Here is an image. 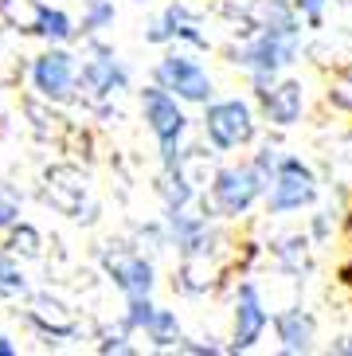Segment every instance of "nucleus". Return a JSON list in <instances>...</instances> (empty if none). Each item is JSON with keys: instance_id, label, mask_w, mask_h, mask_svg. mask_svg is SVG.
Returning <instances> with one entry per match:
<instances>
[{"instance_id": "obj_1", "label": "nucleus", "mask_w": 352, "mask_h": 356, "mask_svg": "<svg viewBox=\"0 0 352 356\" xmlns=\"http://www.w3.org/2000/svg\"><path fill=\"white\" fill-rule=\"evenodd\" d=\"M141 114H145L149 134H153L157 145H161V161H165V168L180 165V141H184L188 126H192L184 102H180L176 95H168L165 86L153 83V86L141 90Z\"/></svg>"}, {"instance_id": "obj_2", "label": "nucleus", "mask_w": 352, "mask_h": 356, "mask_svg": "<svg viewBox=\"0 0 352 356\" xmlns=\"http://www.w3.org/2000/svg\"><path fill=\"white\" fill-rule=\"evenodd\" d=\"M255 134H259V122L247 98H211L204 106V137L211 141V149L219 153L247 149Z\"/></svg>"}, {"instance_id": "obj_3", "label": "nucleus", "mask_w": 352, "mask_h": 356, "mask_svg": "<svg viewBox=\"0 0 352 356\" xmlns=\"http://www.w3.org/2000/svg\"><path fill=\"white\" fill-rule=\"evenodd\" d=\"M262 196H266V177L250 161L247 165H219L211 172V208L223 220L247 216Z\"/></svg>"}, {"instance_id": "obj_4", "label": "nucleus", "mask_w": 352, "mask_h": 356, "mask_svg": "<svg viewBox=\"0 0 352 356\" xmlns=\"http://www.w3.org/2000/svg\"><path fill=\"white\" fill-rule=\"evenodd\" d=\"M153 83L165 86L168 95H176L184 106H207L216 95V83H211L207 67L188 51H168L165 59H157Z\"/></svg>"}, {"instance_id": "obj_5", "label": "nucleus", "mask_w": 352, "mask_h": 356, "mask_svg": "<svg viewBox=\"0 0 352 356\" xmlns=\"http://www.w3.org/2000/svg\"><path fill=\"white\" fill-rule=\"evenodd\" d=\"M298 55H301V35L262 28L255 40L231 47V63L243 67L247 74H278L290 63H298Z\"/></svg>"}, {"instance_id": "obj_6", "label": "nucleus", "mask_w": 352, "mask_h": 356, "mask_svg": "<svg viewBox=\"0 0 352 356\" xmlns=\"http://www.w3.org/2000/svg\"><path fill=\"white\" fill-rule=\"evenodd\" d=\"M266 216H294L317 200V177L301 157H282L266 184Z\"/></svg>"}, {"instance_id": "obj_7", "label": "nucleus", "mask_w": 352, "mask_h": 356, "mask_svg": "<svg viewBox=\"0 0 352 356\" xmlns=\"http://www.w3.org/2000/svg\"><path fill=\"white\" fill-rule=\"evenodd\" d=\"M31 86L40 90L47 102H67L79 86V59H74L63 43H51L47 51L31 63Z\"/></svg>"}, {"instance_id": "obj_8", "label": "nucleus", "mask_w": 352, "mask_h": 356, "mask_svg": "<svg viewBox=\"0 0 352 356\" xmlns=\"http://www.w3.org/2000/svg\"><path fill=\"white\" fill-rule=\"evenodd\" d=\"M270 325V309L255 282H239L235 314H231V353H250Z\"/></svg>"}, {"instance_id": "obj_9", "label": "nucleus", "mask_w": 352, "mask_h": 356, "mask_svg": "<svg viewBox=\"0 0 352 356\" xmlns=\"http://www.w3.org/2000/svg\"><path fill=\"white\" fill-rule=\"evenodd\" d=\"M204 24H200V16L188 4H180V0H173L161 16H157L153 24H149L145 40L149 43H196V47H207V35L200 32Z\"/></svg>"}, {"instance_id": "obj_10", "label": "nucleus", "mask_w": 352, "mask_h": 356, "mask_svg": "<svg viewBox=\"0 0 352 356\" xmlns=\"http://www.w3.org/2000/svg\"><path fill=\"white\" fill-rule=\"evenodd\" d=\"M79 86H83L86 95H118V90H125L129 86V71H125V63L118 59L114 51H106V47H98V55L94 59H86L83 71H79Z\"/></svg>"}, {"instance_id": "obj_11", "label": "nucleus", "mask_w": 352, "mask_h": 356, "mask_svg": "<svg viewBox=\"0 0 352 356\" xmlns=\"http://www.w3.org/2000/svg\"><path fill=\"white\" fill-rule=\"evenodd\" d=\"M106 270L114 278V286L125 293V298H137V293H153L157 286V270L145 254L137 251H118V254H106Z\"/></svg>"}, {"instance_id": "obj_12", "label": "nucleus", "mask_w": 352, "mask_h": 356, "mask_svg": "<svg viewBox=\"0 0 352 356\" xmlns=\"http://www.w3.org/2000/svg\"><path fill=\"white\" fill-rule=\"evenodd\" d=\"M301 110H305V86L298 79H278L262 95V114L278 129H290L294 122H301Z\"/></svg>"}, {"instance_id": "obj_13", "label": "nucleus", "mask_w": 352, "mask_h": 356, "mask_svg": "<svg viewBox=\"0 0 352 356\" xmlns=\"http://www.w3.org/2000/svg\"><path fill=\"white\" fill-rule=\"evenodd\" d=\"M274 337L286 356H305L313 353V341H317V321L305 309H282L274 317Z\"/></svg>"}, {"instance_id": "obj_14", "label": "nucleus", "mask_w": 352, "mask_h": 356, "mask_svg": "<svg viewBox=\"0 0 352 356\" xmlns=\"http://www.w3.org/2000/svg\"><path fill=\"white\" fill-rule=\"evenodd\" d=\"M31 32L43 35L47 43H67L74 40V20L63 8H51V4H35V16H31Z\"/></svg>"}, {"instance_id": "obj_15", "label": "nucleus", "mask_w": 352, "mask_h": 356, "mask_svg": "<svg viewBox=\"0 0 352 356\" xmlns=\"http://www.w3.org/2000/svg\"><path fill=\"white\" fill-rule=\"evenodd\" d=\"M31 321L40 325L43 333H51V337H67V333L74 329V321H71L67 314H63V305H59V302H47V298H35Z\"/></svg>"}, {"instance_id": "obj_16", "label": "nucleus", "mask_w": 352, "mask_h": 356, "mask_svg": "<svg viewBox=\"0 0 352 356\" xmlns=\"http://www.w3.org/2000/svg\"><path fill=\"white\" fill-rule=\"evenodd\" d=\"M262 28H274V32H290V35H301V16L294 8V0H266L262 4Z\"/></svg>"}, {"instance_id": "obj_17", "label": "nucleus", "mask_w": 352, "mask_h": 356, "mask_svg": "<svg viewBox=\"0 0 352 356\" xmlns=\"http://www.w3.org/2000/svg\"><path fill=\"white\" fill-rule=\"evenodd\" d=\"M145 337L153 341L157 348H173V345H180V317H176L173 309H161V305H157V314H153V321H149Z\"/></svg>"}, {"instance_id": "obj_18", "label": "nucleus", "mask_w": 352, "mask_h": 356, "mask_svg": "<svg viewBox=\"0 0 352 356\" xmlns=\"http://www.w3.org/2000/svg\"><path fill=\"white\" fill-rule=\"evenodd\" d=\"M157 314V302L153 293H137V298H125V329L129 333H145L149 321Z\"/></svg>"}, {"instance_id": "obj_19", "label": "nucleus", "mask_w": 352, "mask_h": 356, "mask_svg": "<svg viewBox=\"0 0 352 356\" xmlns=\"http://www.w3.org/2000/svg\"><path fill=\"white\" fill-rule=\"evenodd\" d=\"M114 24V4L110 0H83V28L86 35H94V32H102V28H110Z\"/></svg>"}, {"instance_id": "obj_20", "label": "nucleus", "mask_w": 352, "mask_h": 356, "mask_svg": "<svg viewBox=\"0 0 352 356\" xmlns=\"http://www.w3.org/2000/svg\"><path fill=\"white\" fill-rule=\"evenodd\" d=\"M24 290H28V282H24L20 262H16V254L4 247V251H0V293H24Z\"/></svg>"}, {"instance_id": "obj_21", "label": "nucleus", "mask_w": 352, "mask_h": 356, "mask_svg": "<svg viewBox=\"0 0 352 356\" xmlns=\"http://www.w3.org/2000/svg\"><path fill=\"white\" fill-rule=\"evenodd\" d=\"M12 254H40L43 251V239H40V231L28 227V223H12V235L8 243H4Z\"/></svg>"}, {"instance_id": "obj_22", "label": "nucleus", "mask_w": 352, "mask_h": 356, "mask_svg": "<svg viewBox=\"0 0 352 356\" xmlns=\"http://www.w3.org/2000/svg\"><path fill=\"white\" fill-rule=\"evenodd\" d=\"M20 208H24L20 192L0 180V231H12V223H20Z\"/></svg>"}, {"instance_id": "obj_23", "label": "nucleus", "mask_w": 352, "mask_h": 356, "mask_svg": "<svg viewBox=\"0 0 352 356\" xmlns=\"http://www.w3.org/2000/svg\"><path fill=\"white\" fill-rule=\"evenodd\" d=\"M325 4L329 0H294V8H298V16L310 28H321V16H325Z\"/></svg>"}, {"instance_id": "obj_24", "label": "nucleus", "mask_w": 352, "mask_h": 356, "mask_svg": "<svg viewBox=\"0 0 352 356\" xmlns=\"http://www.w3.org/2000/svg\"><path fill=\"white\" fill-rule=\"evenodd\" d=\"M125 333H129V329H125ZM125 333H110L102 341V345H98V353H134V345H129V341H125Z\"/></svg>"}, {"instance_id": "obj_25", "label": "nucleus", "mask_w": 352, "mask_h": 356, "mask_svg": "<svg viewBox=\"0 0 352 356\" xmlns=\"http://www.w3.org/2000/svg\"><path fill=\"white\" fill-rule=\"evenodd\" d=\"M20 348H16V341H12L8 333H0V356H16Z\"/></svg>"}, {"instance_id": "obj_26", "label": "nucleus", "mask_w": 352, "mask_h": 356, "mask_svg": "<svg viewBox=\"0 0 352 356\" xmlns=\"http://www.w3.org/2000/svg\"><path fill=\"white\" fill-rule=\"evenodd\" d=\"M333 353H341V356H352V337H341V341L333 345Z\"/></svg>"}, {"instance_id": "obj_27", "label": "nucleus", "mask_w": 352, "mask_h": 356, "mask_svg": "<svg viewBox=\"0 0 352 356\" xmlns=\"http://www.w3.org/2000/svg\"><path fill=\"white\" fill-rule=\"evenodd\" d=\"M341 278H344V282L352 286V262H349V266H344V270H341Z\"/></svg>"}]
</instances>
